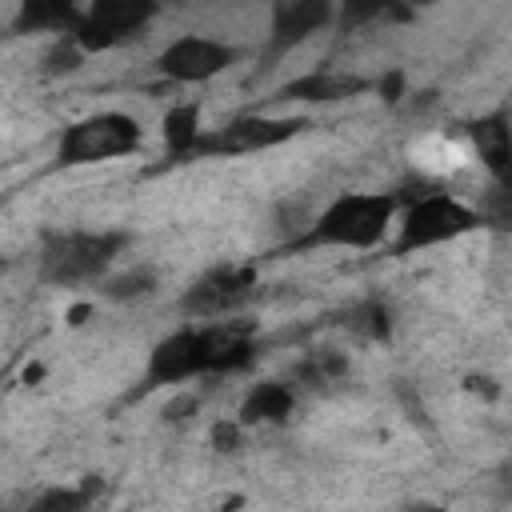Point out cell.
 <instances>
[{
    "label": "cell",
    "mask_w": 512,
    "mask_h": 512,
    "mask_svg": "<svg viewBox=\"0 0 512 512\" xmlns=\"http://www.w3.org/2000/svg\"><path fill=\"white\" fill-rule=\"evenodd\" d=\"M348 328L360 332V336L380 340V336H388V308L384 304H360V308L348 312Z\"/></svg>",
    "instance_id": "18"
},
{
    "label": "cell",
    "mask_w": 512,
    "mask_h": 512,
    "mask_svg": "<svg viewBox=\"0 0 512 512\" xmlns=\"http://www.w3.org/2000/svg\"><path fill=\"white\" fill-rule=\"evenodd\" d=\"M352 92H364V80L340 76V72H308L280 88L284 100H344Z\"/></svg>",
    "instance_id": "13"
},
{
    "label": "cell",
    "mask_w": 512,
    "mask_h": 512,
    "mask_svg": "<svg viewBox=\"0 0 512 512\" xmlns=\"http://www.w3.org/2000/svg\"><path fill=\"white\" fill-rule=\"evenodd\" d=\"M156 12H160L156 0H88L72 40L84 52L116 48V44L140 36V28H148Z\"/></svg>",
    "instance_id": "6"
},
{
    "label": "cell",
    "mask_w": 512,
    "mask_h": 512,
    "mask_svg": "<svg viewBox=\"0 0 512 512\" xmlns=\"http://www.w3.org/2000/svg\"><path fill=\"white\" fill-rule=\"evenodd\" d=\"M40 504H48V508H80V504H88V496L84 492H48V496H40Z\"/></svg>",
    "instance_id": "20"
},
{
    "label": "cell",
    "mask_w": 512,
    "mask_h": 512,
    "mask_svg": "<svg viewBox=\"0 0 512 512\" xmlns=\"http://www.w3.org/2000/svg\"><path fill=\"white\" fill-rule=\"evenodd\" d=\"M80 60H84V48L68 36L64 44H56V52H48V72H52V76H56V72H72Z\"/></svg>",
    "instance_id": "19"
},
{
    "label": "cell",
    "mask_w": 512,
    "mask_h": 512,
    "mask_svg": "<svg viewBox=\"0 0 512 512\" xmlns=\"http://www.w3.org/2000/svg\"><path fill=\"white\" fill-rule=\"evenodd\" d=\"M200 132H204V124H200V104L188 100V104L168 108V116H164V148H168V156H192Z\"/></svg>",
    "instance_id": "14"
},
{
    "label": "cell",
    "mask_w": 512,
    "mask_h": 512,
    "mask_svg": "<svg viewBox=\"0 0 512 512\" xmlns=\"http://www.w3.org/2000/svg\"><path fill=\"white\" fill-rule=\"evenodd\" d=\"M472 140H476L480 164H484L492 176H504V168H508V128H504V112L480 120V124L472 128Z\"/></svg>",
    "instance_id": "15"
},
{
    "label": "cell",
    "mask_w": 512,
    "mask_h": 512,
    "mask_svg": "<svg viewBox=\"0 0 512 512\" xmlns=\"http://www.w3.org/2000/svg\"><path fill=\"white\" fill-rule=\"evenodd\" d=\"M256 284V272L252 268H236V264H224V268H212L208 276H200L184 300H180V312L192 316V320H212V316H224L232 308H240L248 300Z\"/></svg>",
    "instance_id": "9"
},
{
    "label": "cell",
    "mask_w": 512,
    "mask_h": 512,
    "mask_svg": "<svg viewBox=\"0 0 512 512\" xmlns=\"http://www.w3.org/2000/svg\"><path fill=\"white\" fill-rule=\"evenodd\" d=\"M256 356L252 340L224 324H184L148 356V384H180L208 372H236Z\"/></svg>",
    "instance_id": "1"
},
{
    "label": "cell",
    "mask_w": 512,
    "mask_h": 512,
    "mask_svg": "<svg viewBox=\"0 0 512 512\" xmlns=\"http://www.w3.org/2000/svg\"><path fill=\"white\" fill-rule=\"evenodd\" d=\"M232 60H236V48L224 44V40H212V36H180V40H172L160 52L156 68H160V76H168L176 84H204V80L220 76Z\"/></svg>",
    "instance_id": "8"
},
{
    "label": "cell",
    "mask_w": 512,
    "mask_h": 512,
    "mask_svg": "<svg viewBox=\"0 0 512 512\" xmlns=\"http://www.w3.org/2000/svg\"><path fill=\"white\" fill-rule=\"evenodd\" d=\"M392 212L396 196L388 192H340L288 248H372L384 240Z\"/></svg>",
    "instance_id": "2"
},
{
    "label": "cell",
    "mask_w": 512,
    "mask_h": 512,
    "mask_svg": "<svg viewBox=\"0 0 512 512\" xmlns=\"http://www.w3.org/2000/svg\"><path fill=\"white\" fill-rule=\"evenodd\" d=\"M400 84H404V76H400V72H392L388 80H380V92H388L384 100H400Z\"/></svg>",
    "instance_id": "21"
},
{
    "label": "cell",
    "mask_w": 512,
    "mask_h": 512,
    "mask_svg": "<svg viewBox=\"0 0 512 512\" xmlns=\"http://www.w3.org/2000/svg\"><path fill=\"white\" fill-rule=\"evenodd\" d=\"M308 120L300 116H236L216 132H200L192 156H240V152H260L292 140Z\"/></svg>",
    "instance_id": "7"
},
{
    "label": "cell",
    "mask_w": 512,
    "mask_h": 512,
    "mask_svg": "<svg viewBox=\"0 0 512 512\" xmlns=\"http://www.w3.org/2000/svg\"><path fill=\"white\" fill-rule=\"evenodd\" d=\"M292 388L288 384H280V380H264V384H256L248 396H244V404H240V424L248 428V424H280V420H288V412H292Z\"/></svg>",
    "instance_id": "12"
},
{
    "label": "cell",
    "mask_w": 512,
    "mask_h": 512,
    "mask_svg": "<svg viewBox=\"0 0 512 512\" xmlns=\"http://www.w3.org/2000/svg\"><path fill=\"white\" fill-rule=\"evenodd\" d=\"M336 20V0H272V48H296Z\"/></svg>",
    "instance_id": "10"
},
{
    "label": "cell",
    "mask_w": 512,
    "mask_h": 512,
    "mask_svg": "<svg viewBox=\"0 0 512 512\" xmlns=\"http://www.w3.org/2000/svg\"><path fill=\"white\" fill-rule=\"evenodd\" d=\"M84 16V0H20L12 28L16 32H60L72 36Z\"/></svg>",
    "instance_id": "11"
},
{
    "label": "cell",
    "mask_w": 512,
    "mask_h": 512,
    "mask_svg": "<svg viewBox=\"0 0 512 512\" xmlns=\"http://www.w3.org/2000/svg\"><path fill=\"white\" fill-rule=\"evenodd\" d=\"M160 288V276L152 268H128V272H116V276H104L100 292L108 300H144Z\"/></svg>",
    "instance_id": "16"
},
{
    "label": "cell",
    "mask_w": 512,
    "mask_h": 512,
    "mask_svg": "<svg viewBox=\"0 0 512 512\" xmlns=\"http://www.w3.org/2000/svg\"><path fill=\"white\" fill-rule=\"evenodd\" d=\"M396 4H408V8H420V4H436V0H396Z\"/></svg>",
    "instance_id": "22"
},
{
    "label": "cell",
    "mask_w": 512,
    "mask_h": 512,
    "mask_svg": "<svg viewBox=\"0 0 512 512\" xmlns=\"http://www.w3.org/2000/svg\"><path fill=\"white\" fill-rule=\"evenodd\" d=\"M140 120L128 112H92L84 120H72L60 132L56 160L64 168H84V164H104L116 156H128L140 148Z\"/></svg>",
    "instance_id": "4"
},
{
    "label": "cell",
    "mask_w": 512,
    "mask_h": 512,
    "mask_svg": "<svg viewBox=\"0 0 512 512\" xmlns=\"http://www.w3.org/2000/svg\"><path fill=\"white\" fill-rule=\"evenodd\" d=\"M128 248L124 232H52L40 248V280L56 288H76L88 280H104L112 260Z\"/></svg>",
    "instance_id": "3"
},
{
    "label": "cell",
    "mask_w": 512,
    "mask_h": 512,
    "mask_svg": "<svg viewBox=\"0 0 512 512\" xmlns=\"http://www.w3.org/2000/svg\"><path fill=\"white\" fill-rule=\"evenodd\" d=\"M396 0H336V24L340 28H360L376 16H384Z\"/></svg>",
    "instance_id": "17"
},
{
    "label": "cell",
    "mask_w": 512,
    "mask_h": 512,
    "mask_svg": "<svg viewBox=\"0 0 512 512\" xmlns=\"http://www.w3.org/2000/svg\"><path fill=\"white\" fill-rule=\"evenodd\" d=\"M156 4H160V8H164V4H188V0H156Z\"/></svg>",
    "instance_id": "23"
},
{
    "label": "cell",
    "mask_w": 512,
    "mask_h": 512,
    "mask_svg": "<svg viewBox=\"0 0 512 512\" xmlns=\"http://www.w3.org/2000/svg\"><path fill=\"white\" fill-rule=\"evenodd\" d=\"M400 236H396V252L408 256L416 248H432V244H444V240H456L464 236L468 228H476V212L468 204H460L456 196L448 192H420L404 216H400Z\"/></svg>",
    "instance_id": "5"
}]
</instances>
